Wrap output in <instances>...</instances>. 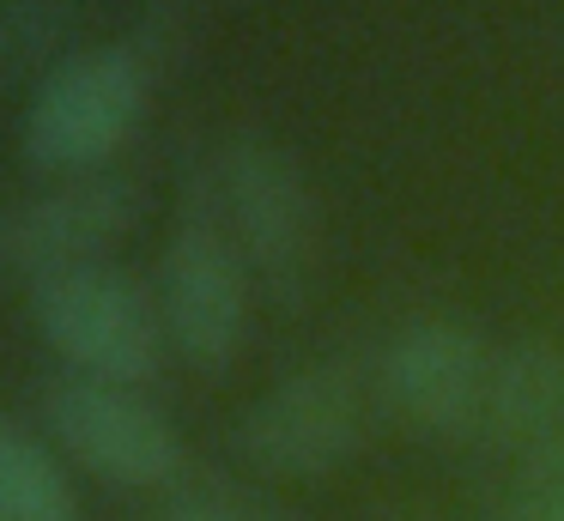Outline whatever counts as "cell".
I'll use <instances>...</instances> for the list:
<instances>
[{"label":"cell","instance_id":"obj_1","mask_svg":"<svg viewBox=\"0 0 564 521\" xmlns=\"http://www.w3.org/2000/svg\"><path fill=\"white\" fill-rule=\"evenodd\" d=\"M188 206L237 242L243 267L273 303H297L322 261V206L304 164L261 133H231L200 164V194Z\"/></svg>","mask_w":564,"mask_h":521},{"label":"cell","instance_id":"obj_2","mask_svg":"<svg viewBox=\"0 0 564 521\" xmlns=\"http://www.w3.org/2000/svg\"><path fill=\"white\" fill-rule=\"evenodd\" d=\"M152 104V61L134 43L74 48L43 85H31L25 116H19V152L37 170L79 176L104 170Z\"/></svg>","mask_w":564,"mask_h":521},{"label":"cell","instance_id":"obj_3","mask_svg":"<svg viewBox=\"0 0 564 521\" xmlns=\"http://www.w3.org/2000/svg\"><path fill=\"white\" fill-rule=\"evenodd\" d=\"M31 322H37L43 346L74 376H98V382L122 388L152 382L164 363V346H171L159 291H147L116 261L37 279L31 285Z\"/></svg>","mask_w":564,"mask_h":521},{"label":"cell","instance_id":"obj_4","mask_svg":"<svg viewBox=\"0 0 564 521\" xmlns=\"http://www.w3.org/2000/svg\"><path fill=\"white\" fill-rule=\"evenodd\" d=\"M370 400H377V382H365L352 363H310V370L285 376L268 394L249 400L231 431V448L261 479H322L358 455Z\"/></svg>","mask_w":564,"mask_h":521},{"label":"cell","instance_id":"obj_5","mask_svg":"<svg viewBox=\"0 0 564 521\" xmlns=\"http://www.w3.org/2000/svg\"><path fill=\"white\" fill-rule=\"evenodd\" d=\"M140 218V182L122 170L55 176L0 206V267L19 279H55L74 267H98Z\"/></svg>","mask_w":564,"mask_h":521},{"label":"cell","instance_id":"obj_6","mask_svg":"<svg viewBox=\"0 0 564 521\" xmlns=\"http://www.w3.org/2000/svg\"><path fill=\"white\" fill-rule=\"evenodd\" d=\"M249 291L256 273L243 267L237 242L188 206L159 254V315L176 358L195 370H225L249 339Z\"/></svg>","mask_w":564,"mask_h":521},{"label":"cell","instance_id":"obj_7","mask_svg":"<svg viewBox=\"0 0 564 521\" xmlns=\"http://www.w3.org/2000/svg\"><path fill=\"white\" fill-rule=\"evenodd\" d=\"M43 419H50V436L79 467L110 485L159 491L183 473V436L140 388L62 370L43 388Z\"/></svg>","mask_w":564,"mask_h":521},{"label":"cell","instance_id":"obj_8","mask_svg":"<svg viewBox=\"0 0 564 521\" xmlns=\"http://www.w3.org/2000/svg\"><path fill=\"white\" fill-rule=\"evenodd\" d=\"M498 346L455 315H419L377 351V400L425 436H474Z\"/></svg>","mask_w":564,"mask_h":521},{"label":"cell","instance_id":"obj_9","mask_svg":"<svg viewBox=\"0 0 564 521\" xmlns=\"http://www.w3.org/2000/svg\"><path fill=\"white\" fill-rule=\"evenodd\" d=\"M474 436L516 460L546 448L552 436H564V339L522 334L510 346H498Z\"/></svg>","mask_w":564,"mask_h":521},{"label":"cell","instance_id":"obj_10","mask_svg":"<svg viewBox=\"0 0 564 521\" xmlns=\"http://www.w3.org/2000/svg\"><path fill=\"white\" fill-rule=\"evenodd\" d=\"M79 0H0V91L43 85L74 55Z\"/></svg>","mask_w":564,"mask_h":521},{"label":"cell","instance_id":"obj_11","mask_svg":"<svg viewBox=\"0 0 564 521\" xmlns=\"http://www.w3.org/2000/svg\"><path fill=\"white\" fill-rule=\"evenodd\" d=\"M0 521H79L62 460L13 419H0Z\"/></svg>","mask_w":564,"mask_h":521},{"label":"cell","instance_id":"obj_12","mask_svg":"<svg viewBox=\"0 0 564 521\" xmlns=\"http://www.w3.org/2000/svg\"><path fill=\"white\" fill-rule=\"evenodd\" d=\"M491 521H564V436L516 460L491 503Z\"/></svg>","mask_w":564,"mask_h":521},{"label":"cell","instance_id":"obj_13","mask_svg":"<svg viewBox=\"0 0 564 521\" xmlns=\"http://www.w3.org/2000/svg\"><path fill=\"white\" fill-rule=\"evenodd\" d=\"M159 521H261L249 503H237V497L225 491H176L171 503L159 509Z\"/></svg>","mask_w":564,"mask_h":521}]
</instances>
